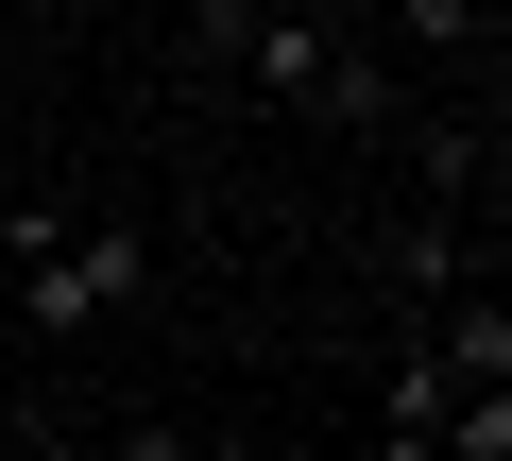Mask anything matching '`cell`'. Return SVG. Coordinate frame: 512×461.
Here are the masks:
<instances>
[{
	"label": "cell",
	"instance_id": "cell-1",
	"mask_svg": "<svg viewBox=\"0 0 512 461\" xmlns=\"http://www.w3.org/2000/svg\"><path fill=\"white\" fill-rule=\"evenodd\" d=\"M154 291V222H69V205H18V325H103Z\"/></svg>",
	"mask_w": 512,
	"mask_h": 461
},
{
	"label": "cell",
	"instance_id": "cell-2",
	"mask_svg": "<svg viewBox=\"0 0 512 461\" xmlns=\"http://www.w3.org/2000/svg\"><path fill=\"white\" fill-rule=\"evenodd\" d=\"M325 18H291V0H256V18H239V52H222V86H256V103H291L308 120V86H325Z\"/></svg>",
	"mask_w": 512,
	"mask_h": 461
},
{
	"label": "cell",
	"instance_id": "cell-3",
	"mask_svg": "<svg viewBox=\"0 0 512 461\" xmlns=\"http://www.w3.org/2000/svg\"><path fill=\"white\" fill-rule=\"evenodd\" d=\"M308 120H325V137H393V52H376V35H342V52H325V86H308Z\"/></svg>",
	"mask_w": 512,
	"mask_h": 461
},
{
	"label": "cell",
	"instance_id": "cell-4",
	"mask_svg": "<svg viewBox=\"0 0 512 461\" xmlns=\"http://www.w3.org/2000/svg\"><path fill=\"white\" fill-rule=\"evenodd\" d=\"M137 461H274V444H239V427H205V444L188 427H137Z\"/></svg>",
	"mask_w": 512,
	"mask_h": 461
},
{
	"label": "cell",
	"instance_id": "cell-5",
	"mask_svg": "<svg viewBox=\"0 0 512 461\" xmlns=\"http://www.w3.org/2000/svg\"><path fill=\"white\" fill-rule=\"evenodd\" d=\"M291 18H325V35H376V0H291Z\"/></svg>",
	"mask_w": 512,
	"mask_h": 461
}]
</instances>
